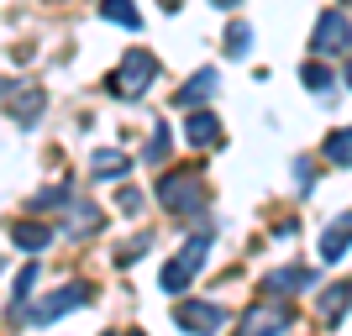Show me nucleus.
<instances>
[{
  "instance_id": "obj_19",
  "label": "nucleus",
  "mask_w": 352,
  "mask_h": 336,
  "mask_svg": "<svg viewBox=\"0 0 352 336\" xmlns=\"http://www.w3.org/2000/svg\"><path fill=\"white\" fill-rule=\"evenodd\" d=\"M226 47H232V53H236V58H242V53H248V27H232V32H226Z\"/></svg>"
},
{
  "instance_id": "obj_14",
  "label": "nucleus",
  "mask_w": 352,
  "mask_h": 336,
  "mask_svg": "<svg viewBox=\"0 0 352 336\" xmlns=\"http://www.w3.org/2000/svg\"><path fill=\"white\" fill-rule=\"evenodd\" d=\"M121 174H126L121 153H95V179H121Z\"/></svg>"
},
{
  "instance_id": "obj_17",
  "label": "nucleus",
  "mask_w": 352,
  "mask_h": 336,
  "mask_svg": "<svg viewBox=\"0 0 352 336\" xmlns=\"http://www.w3.org/2000/svg\"><path fill=\"white\" fill-rule=\"evenodd\" d=\"M37 111H43V95H37V89H32L27 100H11V116L21 121V126H27V121H37Z\"/></svg>"
},
{
  "instance_id": "obj_8",
  "label": "nucleus",
  "mask_w": 352,
  "mask_h": 336,
  "mask_svg": "<svg viewBox=\"0 0 352 336\" xmlns=\"http://www.w3.org/2000/svg\"><path fill=\"white\" fill-rule=\"evenodd\" d=\"M347 242H352V210H347V216H342L337 226L321 236V258H326V263H337L342 252H347Z\"/></svg>"
},
{
  "instance_id": "obj_1",
  "label": "nucleus",
  "mask_w": 352,
  "mask_h": 336,
  "mask_svg": "<svg viewBox=\"0 0 352 336\" xmlns=\"http://www.w3.org/2000/svg\"><path fill=\"white\" fill-rule=\"evenodd\" d=\"M153 74H158V63H153L142 47H137V53H126V63L111 74V95H121V100H137V95L147 89V79H153Z\"/></svg>"
},
{
  "instance_id": "obj_21",
  "label": "nucleus",
  "mask_w": 352,
  "mask_h": 336,
  "mask_svg": "<svg viewBox=\"0 0 352 336\" xmlns=\"http://www.w3.org/2000/svg\"><path fill=\"white\" fill-rule=\"evenodd\" d=\"M216 5H236V0H216Z\"/></svg>"
},
{
  "instance_id": "obj_3",
  "label": "nucleus",
  "mask_w": 352,
  "mask_h": 336,
  "mask_svg": "<svg viewBox=\"0 0 352 336\" xmlns=\"http://www.w3.org/2000/svg\"><path fill=\"white\" fill-rule=\"evenodd\" d=\"M284 326H289V310L274 305V300H258V305L242 315L236 331H242V336H274V331H284Z\"/></svg>"
},
{
  "instance_id": "obj_22",
  "label": "nucleus",
  "mask_w": 352,
  "mask_h": 336,
  "mask_svg": "<svg viewBox=\"0 0 352 336\" xmlns=\"http://www.w3.org/2000/svg\"><path fill=\"white\" fill-rule=\"evenodd\" d=\"M347 85H352V69H347Z\"/></svg>"
},
{
  "instance_id": "obj_12",
  "label": "nucleus",
  "mask_w": 352,
  "mask_h": 336,
  "mask_svg": "<svg viewBox=\"0 0 352 336\" xmlns=\"http://www.w3.org/2000/svg\"><path fill=\"white\" fill-rule=\"evenodd\" d=\"M326 158L342 163V168H352V126H347V132H331V137H326Z\"/></svg>"
},
{
  "instance_id": "obj_4",
  "label": "nucleus",
  "mask_w": 352,
  "mask_h": 336,
  "mask_svg": "<svg viewBox=\"0 0 352 336\" xmlns=\"http://www.w3.org/2000/svg\"><path fill=\"white\" fill-rule=\"evenodd\" d=\"M85 300H89V289H85V284H69V289L47 294L43 305H32L27 315H32V321H58V315H69V310H79Z\"/></svg>"
},
{
  "instance_id": "obj_9",
  "label": "nucleus",
  "mask_w": 352,
  "mask_h": 336,
  "mask_svg": "<svg viewBox=\"0 0 352 336\" xmlns=\"http://www.w3.org/2000/svg\"><path fill=\"white\" fill-rule=\"evenodd\" d=\"M210 95H216V74H210V69H200V74H195V79H190V85L179 89V105H184V111H190V105L210 100Z\"/></svg>"
},
{
  "instance_id": "obj_2",
  "label": "nucleus",
  "mask_w": 352,
  "mask_h": 336,
  "mask_svg": "<svg viewBox=\"0 0 352 336\" xmlns=\"http://www.w3.org/2000/svg\"><path fill=\"white\" fill-rule=\"evenodd\" d=\"M200 263H206V236H195V242H184V252H179L174 263L163 268V289L179 294L184 284H190L195 273H200Z\"/></svg>"
},
{
  "instance_id": "obj_7",
  "label": "nucleus",
  "mask_w": 352,
  "mask_h": 336,
  "mask_svg": "<svg viewBox=\"0 0 352 336\" xmlns=\"http://www.w3.org/2000/svg\"><path fill=\"white\" fill-rule=\"evenodd\" d=\"M158 200L168 205V210H190V205L200 200V190H195V184H190L184 174H168V179L158 184Z\"/></svg>"
},
{
  "instance_id": "obj_10",
  "label": "nucleus",
  "mask_w": 352,
  "mask_h": 336,
  "mask_svg": "<svg viewBox=\"0 0 352 336\" xmlns=\"http://www.w3.org/2000/svg\"><path fill=\"white\" fill-rule=\"evenodd\" d=\"M16 247H27V252H43L47 242H53V232H47V226H37V221H16Z\"/></svg>"
},
{
  "instance_id": "obj_5",
  "label": "nucleus",
  "mask_w": 352,
  "mask_h": 336,
  "mask_svg": "<svg viewBox=\"0 0 352 336\" xmlns=\"http://www.w3.org/2000/svg\"><path fill=\"white\" fill-rule=\"evenodd\" d=\"M174 321L184 326V331H195V336H210V331H221L226 310H221V305H179Z\"/></svg>"
},
{
  "instance_id": "obj_15",
  "label": "nucleus",
  "mask_w": 352,
  "mask_h": 336,
  "mask_svg": "<svg viewBox=\"0 0 352 336\" xmlns=\"http://www.w3.org/2000/svg\"><path fill=\"white\" fill-rule=\"evenodd\" d=\"M347 294H352V284H337V289H326V300H321V310H326V321H337L342 310H347Z\"/></svg>"
},
{
  "instance_id": "obj_18",
  "label": "nucleus",
  "mask_w": 352,
  "mask_h": 336,
  "mask_svg": "<svg viewBox=\"0 0 352 336\" xmlns=\"http://www.w3.org/2000/svg\"><path fill=\"white\" fill-rule=\"evenodd\" d=\"M305 85H310V89H321V95H326V89H331V74H326L321 63H310V69H305Z\"/></svg>"
},
{
  "instance_id": "obj_11",
  "label": "nucleus",
  "mask_w": 352,
  "mask_h": 336,
  "mask_svg": "<svg viewBox=\"0 0 352 336\" xmlns=\"http://www.w3.org/2000/svg\"><path fill=\"white\" fill-rule=\"evenodd\" d=\"M216 137H221V121L210 116V111H195V116H190V142L195 147H210Z\"/></svg>"
},
{
  "instance_id": "obj_6",
  "label": "nucleus",
  "mask_w": 352,
  "mask_h": 336,
  "mask_svg": "<svg viewBox=\"0 0 352 336\" xmlns=\"http://www.w3.org/2000/svg\"><path fill=\"white\" fill-rule=\"evenodd\" d=\"M347 43H352V21L342 11H326L321 27H316V47H321V53H342Z\"/></svg>"
},
{
  "instance_id": "obj_16",
  "label": "nucleus",
  "mask_w": 352,
  "mask_h": 336,
  "mask_svg": "<svg viewBox=\"0 0 352 336\" xmlns=\"http://www.w3.org/2000/svg\"><path fill=\"white\" fill-rule=\"evenodd\" d=\"M305 284H310V273H305V268H284V273H274V278H268V289H305Z\"/></svg>"
},
{
  "instance_id": "obj_20",
  "label": "nucleus",
  "mask_w": 352,
  "mask_h": 336,
  "mask_svg": "<svg viewBox=\"0 0 352 336\" xmlns=\"http://www.w3.org/2000/svg\"><path fill=\"white\" fill-rule=\"evenodd\" d=\"M147 158H153V163H163V158H168V132H163V126L153 132V147H147Z\"/></svg>"
},
{
  "instance_id": "obj_13",
  "label": "nucleus",
  "mask_w": 352,
  "mask_h": 336,
  "mask_svg": "<svg viewBox=\"0 0 352 336\" xmlns=\"http://www.w3.org/2000/svg\"><path fill=\"white\" fill-rule=\"evenodd\" d=\"M100 16L116 21V27H137V5L132 0H100Z\"/></svg>"
}]
</instances>
